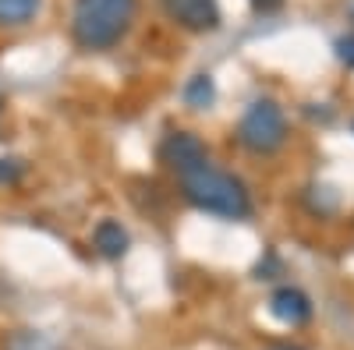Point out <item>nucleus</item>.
<instances>
[{
	"label": "nucleus",
	"instance_id": "f257e3e1",
	"mask_svg": "<svg viewBox=\"0 0 354 350\" xmlns=\"http://www.w3.org/2000/svg\"><path fill=\"white\" fill-rule=\"evenodd\" d=\"M138 0H75L71 32L82 50H106L135 21Z\"/></svg>",
	"mask_w": 354,
	"mask_h": 350
},
{
	"label": "nucleus",
	"instance_id": "f03ea898",
	"mask_svg": "<svg viewBox=\"0 0 354 350\" xmlns=\"http://www.w3.org/2000/svg\"><path fill=\"white\" fill-rule=\"evenodd\" d=\"M181 188H185V198L192 202L195 209L202 213H213V216H227V220H245L252 213V202H248V191L238 177L216 170V166H198L192 173L181 177Z\"/></svg>",
	"mask_w": 354,
	"mask_h": 350
},
{
	"label": "nucleus",
	"instance_id": "7ed1b4c3",
	"mask_svg": "<svg viewBox=\"0 0 354 350\" xmlns=\"http://www.w3.org/2000/svg\"><path fill=\"white\" fill-rule=\"evenodd\" d=\"M287 138V121H283V110L273 103V99H255L245 117H241V124H238V142L245 145L248 153H273L280 149Z\"/></svg>",
	"mask_w": 354,
	"mask_h": 350
},
{
	"label": "nucleus",
	"instance_id": "20e7f679",
	"mask_svg": "<svg viewBox=\"0 0 354 350\" xmlns=\"http://www.w3.org/2000/svg\"><path fill=\"white\" fill-rule=\"evenodd\" d=\"M160 156H163V163L177 173V177H185V173H192V170H198V166L209 163V156H205V145H202L195 135H188V131L167 135L163 145H160Z\"/></svg>",
	"mask_w": 354,
	"mask_h": 350
},
{
	"label": "nucleus",
	"instance_id": "39448f33",
	"mask_svg": "<svg viewBox=\"0 0 354 350\" xmlns=\"http://www.w3.org/2000/svg\"><path fill=\"white\" fill-rule=\"evenodd\" d=\"M170 21H177L181 28L192 32H209L220 25V8L216 0H160Z\"/></svg>",
	"mask_w": 354,
	"mask_h": 350
},
{
	"label": "nucleus",
	"instance_id": "423d86ee",
	"mask_svg": "<svg viewBox=\"0 0 354 350\" xmlns=\"http://www.w3.org/2000/svg\"><path fill=\"white\" fill-rule=\"evenodd\" d=\"M270 311L273 318H280L283 326H301L312 318V301L301 294L298 286H280L277 294L270 298Z\"/></svg>",
	"mask_w": 354,
	"mask_h": 350
},
{
	"label": "nucleus",
	"instance_id": "0eeeda50",
	"mask_svg": "<svg viewBox=\"0 0 354 350\" xmlns=\"http://www.w3.org/2000/svg\"><path fill=\"white\" fill-rule=\"evenodd\" d=\"M93 241H96V248H100L103 258H121L128 251V230L117 223V220H103L96 226V233H93Z\"/></svg>",
	"mask_w": 354,
	"mask_h": 350
},
{
	"label": "nucleus",
	"instance_id": "6e6552de",
	"mask_svg": "<svg viewBox=\"0 0 354 350\" xmlns=\"http://www.w3.org/2000/svg\"><path fill=\"white\" fill-rule=\"evenodd\" d=\"M213 99H216V85H213L209 75H195V78L185 85V103H188L192 110H209Z\"/></svg>",
	"mask_w": 354,
	"mask_h": 350
},
{
	"label": "nucleus",
	"instance_id": "1a4fd4ad",
	"mask_svg": "<svg viewBox=\"0 0 354 350\" xmlns=\"http://www.w3.org/2000/svg\"><path fill=\"white\" fill-rule=\"evenodd\" d=\"M39 11V0H0V25H25Z\"/></svg>",
	"mask_w": 354,
	"mask_h": 350
},
{
	"label": "nucleus",
	"instance_id": "9d476101",
	"mask_svg": "<svg viewBox=\"0 0 354 350\" xmlns=\"http://www.w3.org/2000/svg\"><path fill=\"white\" fill-rule=\"evenodd\" d=\"M4 350H64V347H57L50 336L43 333H32V329H21V333H11Z\"/></svg>",
	"mask_w": 354,
	"mask_h": 350
},
{
	"label": "nucleus",
	"instance_id": "9b49d317",
	"mask_svg": "<svg viewBox=\"0 0 354 350\" xmlns=\"http://www.w3.org/2000/svg\"><path fill=\"white\" fill-rule=\"evenodd\" d=\"M21 177V163L18 159H0V184H11Z\"/></svg>",
	"mask_w": 354,
	"mask_h": 350
},
{
	"label": "nucleus",
	"instance_id": "f8f14e48",
	"mask_svg": "<svg viewBox=\"0 0 354 350\" xmlns=\"http://www.w3.org/2000/svg\"><path fill=\"white\" fill-rule=\"evenodd\" d=\"M337 57L347 64V68H354V36H344V39H337Z\"/></svg>",
	"mask_w": 354,
	"mask_h": 350
},
{
	"label": "nucleus",
	"instance_id": "ddd939ff",
	"mask_svg": "<svg viewBox=\"0 0 354 350\" xmlns=\"http://www.w3.org/2000/svg\"><path fill=\"white\" fill-rule=\"evenodd\" d=\"M280 4H283V0H252V8L262 11V14H266V11H277Z\"/></svg>",
	"mask_w": 354,
	"mask_h": 350
},
{
	"label": "nucleus",
	"instance_id": "4468645a",
	"mask_svg": "<svg viewBox=\"0 0 354 350\" xmlns=\"http://www.w3.org/2000/svg\"><path fill=\"white\" fill-rule=\"evenodd\" d=\"M270 350H301V347H290V343H277V347H270Z\"/></svg>",
	"mask_w": 354,
	"mask_h": 350
},
{
	"label": "nucleus",
	"instance_id": "2eb2a0df",
	"mask_svg": "<svg viewBox=\"0 0 354 350\" xmlns=\"http://www.w3.org/2000/svg\"><path fill=\"white\" fill-rule=\"evenodd\" d=\"M351 14H354V8H351Z\"/></svg>",
	"mask_w": 354,
	"mask_h": 350
}]
</instances>
